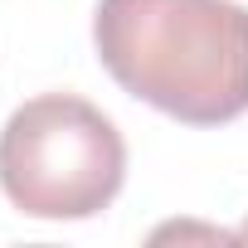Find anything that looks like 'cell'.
Listing matches in <instances>:
<instances>
[{
  "mask_svg": "<svg viewBox=\"0 0 248 248\" xmlns=\"http://www.w3.org/2000/svg\"><path fill=\"white\" fill-rule=\"evenodd\" d=\"M238 243H248V219H243V229H238Z\"/></svg>",
  "mask_w": 248,
  "mask_h": 248,
  "instance_id": "obj_3",
  "label": "cell"
},
{
  "mask_svg": "<svg viewBox=\"0 0 248 248\" xmlns=\"http://www.w3.org/2000/svg\"><path fill=\"white\" fill-rule=\"evenodd\" d=\"M93 44L122 93L185 127L248 112V10L238 0H97Z\"/></svg>",
  "mask_w": 248,
  "mask_h": 248,
  "instance_id": "obj_1",
  "label": "cell"
},
{
  "mask_svg": "<svg viewBox=\"0 0 248 248\" xmlns=\"http://www.w3.org/2000/svg\"><path fill=\"white\" fill-rule=\"evenodd\" d=\"M127 180V146L112 117L73 93H44L0 132V190L30 219H93Z\"/></svg>",
  "mask_w": 248,
  "mask_h": 248,
  "instance_id": "obj_2",
  "label": "cell"
}]
</instances>
